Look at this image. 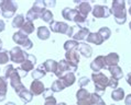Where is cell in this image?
Listing matches in <instances>:
<instances>
[{"instance_id":"6da1fadb","label":"cell","mask_w":131,"mask_h":105,"mask_svg":"<svg viewBox=\"0 0 131 105\" xmlns=\"http://www.w3.org/2000/svg\"><path fill=\"white\" fill-rule=\"evenodd\" d=\"M110 13L114 14L115 21L117 24H125L127 21V10H126V1L122 0H114L111 5Z\"/></svg>"},{"instance_id":"7a4b0ae2","label":"cell","mask_w":131,"mask_h":105,"mask_svg":"<svg viewBox=\"0 0 131 105\" xmlns=\"http://www.w3.org/2000/svg\"><path fill=\"white\" fill-rule=\"evenodd\" d=\"M62 17L64 18L66 21H70V22H74L76 23V25H81L84 26V24H86L87 19L84 18L81 13L78 12L77 9H72V8H64L62 10Z\"/></svg>"},{"instance_id":"3957f363","label":"cell","mask_w":131,"mask_h":105,"mask_svg":"<svg viewBox=\"0 0 131 105\" xmlns=\"http://www.w3.org/2000/svg\"><path fill=\"white\" fill-rule=\"evenodd\" d=\"M92 81L95 84V92L101 94L106 91L108 88L109 78L103 72H93L92 73Z\"/></svg>"},{"instance_id":"277c9868","label":"cell","mask_w":131,"mask_h":105,"mask_svg":"<svg viewBox=\"0 0 131 105\" xmlns=\"http://www.w3.org/2000/svg\"><path fill=\"white\" fill-rule=\"evenodd\" d=\"M18 9V5L12 0H0V11L5 19L14 17Z\"/></svg>"},{"instance_id":"5b68a950","label":"cell","mask_w":131,"mask_h":105,"mask_svg":"<svg viewBox=\"0 0 131 105\" xmlns=\"http://www.w3.org/2000/svg\"><path fill=\"white\" fill-rule=\"evenodd\" d=\"M12 39L18 46L23 48L24 50H29L33 47V43L29 38V36L27 34H24L23 32H21L20 30L12 35Z\"/></svg>"},{"instance_id":"8992f818","label":"cell","mask_w":131,"mask_h":105,"mask_svg":"<svg viewBox=\"0 0 131 105\" xmlns=\"http://www.w3.org/2000/svg\"><path fill=\"white\" fill-rule=\"evenodd\" d=\"M10 55V60L14 64H23L25 60H27L29 54L25 52L23 48H21L19 46H16L9 52Z\"/></svg>"},{"instance_id":"52a82bcc","label":"cell","mask_w":131,"mask_h":105,"mask_svg":"<svg viewBox=\"0 0 131 105\" xmlns=\"http://www.w3.org/2000/svg\"><path fill=\"white\" fill-rule=\"evenodd\" d=\"M36 64V58L34 55H31V54H29L27 60L24 61L23 64H21L20 68H18V70H19V73L21 76V78H24L27 77L28 72L29 71H33L34 69V65Z\"/></svg>"},{"instance_id":"ba28073f","label":"cell","mask_w":131,"mask_h":105,"mask_svg":"<svg viewBox=\"0 0 131 105\" xmlns=\"http://www.w3.org/2000/svg\"><path fill=\"white\" fill-rule=\"evenodd\" d=\"M76 100L77 105H93L92 93H89L85 88H79L76 92Z\"/></svg>"},{"instance_id":"9c48e42d","label":"cell","mask_w":131,"mask_h":105,"mask_svg":"<svg viewBox=\"0 0 131 105\" xmlns=\"http://www.w3.org/2000/svg\"><path fill=\"white\" fill-rule=\"evenodd\" d=\"M89 30L87 26H81V25H77V26H73V39L74 41H83V39H86L87 36L89 35Z\"/></svg>"},{"instance_id":"30bf717a","label":"cell","mask_w":131,"mask_h":105,"mask_svg":"<svg viewBox=\"0 0 131 105\" xmlns=\"http://www.w3.org/2000/svg\"><path fill=\"white\" fill-rule=\"evenodd\" d=\"M71 26L66 22H60V21H53L50 24V31H52L53 33H60V34H68Z\"/></svg>"},{"instance_id":"8fae6325","label":"cell","mask_w":131,"mask_h":105,"mask_svg":"<svg viewBox=\"0 0 131 105\" xmlns=\"http://www.w3.org/2000/svg\"><path fill=\"white\" fill-rule=\"evenodd\" d=\"M93 17L96 19H106L110 16V9L107 6H101V5H96L95 7H93L92 10Z\"/></svg>"},{"instance_id":"7c38bea8","label":"cell","mask_w":131,"mask_h":105,"mask_svg":"<svg viewBox=\"0 0 131 105\" xmlns=\"http://www.w3.org/2000/svg\"><path fill=\"white\" fill-rule=\"evenodd\" d=\"M65 60L70 64V66L74 69V71H77V67L79 64V54L76 50L65 53Z\"/></svg>"},{"instance_id":"4fadbf2b","label":"cell","mask_w":131,"mask_h":105,"mask_svg":"<svg viewBox=\"0 0 131 105\" xmlns=\"http://www.w3.org/2000/svg\"><path fill=\"white\" fill-rule=\"evenodd\" d=\"M90 69L93 72H100V70L107 69L106 60H105V56H97L92 63H90Z\"/></svg>"},{"instance_id":"5bb4252c","label":"cell","mask_w":131,"mask_h":105,"mask_svg":"<svg viewBox=\"0 0 131 105\" xmlns=\"http://www.w3.org/2000/svg\"><path fill=\"white\" fill-rule=\"evenodd\" d=\"M67 72H75V71L65 59L59 61V66H57V70L55 72V76L60 79V78L63 77L65 73H67Z\"/></svg>"},{"instance_id":"9a60e30c","label":"cell","mask_w":131,"mask_h":105,"mask_svg":"<svg viewBox=\"0 0 131 105\" xmlns=\"http://www.w3.org/2000/svg\"><path fill=\"white\" fill-rule=\"evenodd\" d=\"M45 91V86L43 84L41 80H33L30 84V92L33 94L34 96L41 95Z\"/></svg>"},{"instance_id":"2e32d148","label":"cell","mask_w":131,"mask_h":105,"mask_svg":"<svg viewBox=\"0 0 131 105\" xmlns=\"http://www.w3.org/2000/svg\"><path fill=\"white\" fill-rule=\"evenodd\" d=\"M75 3H78V7H77L78 12L81 13L84 18L87 19L88 14L92 12V10H93V7L90 6V3L87 1H79V2H75Z\"/></svg>"},{"instance_id":"e0dca14e","label":"cell","mask_w":131,"mask_h":105,"mask_svg":"<svg viewBox=\"0 0 131 105\" xmlns=\"http://www.w3.org/2000/svg\"><path fill=\"white\" fill-rule=\"evenodd\" d=\"M105 60H106L107 67H112V66H118V63L120 60V57L117 53H109L108 55L105 56Z\"/></svg>"},{"instance_id":"ac0fdd59","label":"cell","mask_w":131,"mask_h":105,"mask_svg":"<svg viewBox=\"0 0 131 105\" xmlns=\"http://www.w3.org/2000/svg\"><path fill=\"white\" fill-rule=\"evenodd\" d=\"M31 10L36 14V16H39V18H40V17L42 16V13L46 10V2L41 1V0H39V1H35L33 3V6H32Z\"/></svg>"},{"instance_id":"d6986e66","label":"cell","mask_w":131,"mask_h":105,"mask_svg":"<svg viewBox=\"0 0 131 105\" xmlns=\"http://www.w3.org/2000/svg\"><path fill=\"white\" fill-rule=\"evenodd\" d=\"M77 50L79 52V54H81L82 56L84 57H86V58H90L93 55V49H92V47H90L87 43H81L78 46V48Z\"/></svg>"},{"instance_id":"ffe728a7","label":"cell","mask_w":131,"mask_h":105,"mask_svg":"<svg viewBox=\"0 0 131 105\" xmlns=\"http://www.w3.org/2000/svg\"><path fill=\"white\" fill-rule=\"evenodd\" d=\"M60 80L64 83L65 88H68V86L73 85L76 81V77H75V73L74 72H67V73H65L63 77L60 78Z\"/></svg>"},{"instance_id":"44dd1931","label":"cell","mask_w":131,"mask_h":105,"mask_svg":"<svg viewBox=\"0 0 131 105\" xmlns=\"http://www.w3.org/2000/svg\"><path fill=\"white\" fill-rule=\"evenodd\" d=\"M43 66H44V69L46 72H52V73L55 74V72L57 70V66H59V63L53 59H48L43 63Z\"/></svg>"},{"instance_id":"7402d4cb","label":"cell","mask_w":131,"mask_h":105,"mask_svg":"<svg viewBox=\"0 0 131 105\" xmlns=\"http://www.w3.org/2000/svg\"><path fill=\"white\" fill-rule=\"evenodd\" d=\"M36 35H38V37L41 39V41H46L51 36L50 28L46 26H39L38 30H36Z\"/></svg>"},{"instance_id":"603a6c76","label":"cell","mask_w":131,"mask_h":105,"mask_svg":"<svg viewBox=\"0 0 131 105\" xmlns=\"http://www.w3.org/2000/svg\"><path fill=\"white\" fill-rule=\"evenodd\" d=\"M18 95H19L20 97V100L22 101V102L24 104H27V103H30L32 99H33V94H32L30 92V90H28V89H23V90H21V91L19 93H17Z\"/></svg>"},{"instance_id":"cb8c5ba5","label":"cell","mask_w":131,"mask_h":105,"mask_svg":"<svg viewBox=\"0 0 131 105\" xmlns=\"http://www.w3.org/2000/svg\"><path fill=\"white\" fill-rule=\"evenodd\" d=\"M107 70L110 72L111 78L120 80L121 78H123V71L119 66H112V67H107Z\"/></svg>"},{"instance_id":"d4e9b609","label":"cell","mask_w":131,"mask_h":105,"mask_svg":"<svg viewBox=\"0 0 131 105\" xmlns=\"http://www.w3.org/2000/svg\"><path fill=\"white\" fill-rule=\"evenodd\" d=\"M110 96H111V100L115 101V102H119V101L125 100V97H126L125 90H123L122 88H117V89L112 90Z\"/></svg>"},{"instance_id":"484cf974","label":"cell","mask_w":131,"mask_h":105,"mask_svg":"<svg viewBox=\"0 0 131 105\" xmlns=\"http://www.w3.org/2000/svg\"><path fill=\"white\" fill-rule=\"evenodd\" d=\"M87 43H92V44H95V45H101L104 43V39L103 37L99 35V33H89V35L87 36L86 38Z\"/></svg>"},{"instance_id":"4316f807","label":"cell","mask_w":131,"mask_h":105,"mask_svg":"<svg viewBox=\"0 0 131 105\" xmlns=\"http://www.w3.org/2000/svg\"><path fill=\"white\" fill-rule=\"evenodd\" d=\"M32 78H33V80H40L41 78H43L44 76L46 74V71L44 69V66H43V64H41L40 66L36 68V69H34L33 71H32Z\"/></svg>"},{"instance_id":"83f0119b","label":"cell","mask_w":131,"mask_h":105,"mask_svg":"<svg viewBox=\"0 0 131 105\" xmlns=\"http://www.w3.org/2000/svg\"><path fill=\"white\" fill-rule=\"evenodd\" d=\"M25 23V18L23 14H17L12 20V27L13 28H21Z\"/></svg>"},{"instance_id":"f1b7e54d","label":"cell","mask_w":131,"mask_h":105,"mask_svg":"<svg viewBox=\"0 0 131 105\" xmlns=\"http://www.w3.org/2000/svg\"><path fill=\"white\" fill-rule=\"evenodd\" d=\"M81 43H78L77 41H74V39H68L64 43V49L66 52H72V50H76L78 48V46Z\"/></svg>"},{"instance_id":"f546056e","label":"cell","mask_w":131,"mask_h":105,"mask_svg":"<svg viewBox=\"0 0 131 105\" xmlns=\"http://www.w3.org/2000/svg\"><path fill=\"white\" fill-rule=\"evenodd\" d=\"M35 30V26H34V23L33 22H30V21H25V23L23 24V26L20 28L21 32H23L24 34H27L29 36V34H32Z\"/></svg>"},{"instance_id":"4dcf8cb0","label":"cell","mask_w":131,"mask_h":105,"mask_svg":"<svg viewBox=\"0 0 131 105\" xmlns=\"http://www.w3.org/2000/svg\"><path fill=\"white\" fill-rule=\"evenodd\" d=\"M64 89H66V88H65L64 83L62 82L60 79H57V80L54 81L52 83V85H51V88H50V90L52 92H61V91H63Z\"/></svg>"},{"instance_id":"1f68e13d","label":"cell","mask_w":131,"mask_h":105,"mask_svg":"<svg viewBox=\"0 0 131 105\" xmlns=\"http://www.w3.org/2000/svg\"><path fill=\"white\" fill-rule=\"evenodd\" d=\"M40 19L41 20H43L44 22H46V23H52L53 21H54V16H53V13H52V11H50V10H48L46 9L44 12L42 13V16L40 17Z\"/></svg>"},{"instance_id":"d6a6232c","label":"cell","mask_w":131,"mask_h":105,"mask_svg":"<svg viewBox=\"0 0 131 105\" xmlns=\"http://www.w3.org/2000/svg\"><path fill=\"white\" fill-rule=\"evenodd\" d=\"M92 102H93V105H107L100 94H98L96 92L92 93Z\"/></svg>"},{"instance_id":"836d02e7","label":"cell","mask_w":131,"mask_h":105,"mask_svg":"<svg viewBox=\"0 0 131 105\" xmlns=\"http://www.w3.org/2000/svg\"><path fill=\"white\" fill-rule=\"evenodd\" d=\"M98 33H99V35L103 37L104 42H105V41H107V39L111 36V30L109 27H107V26H104V27H100L99 28Z\"/></svg>"},{"instance_id":"e575fe53","label":"cell","mask_w":131,"mask_h":105,"mask_svg":"<svg viewBox=\"0 0 131 105\" xmlns=\"http://www.w3.org/2000/svg\"><path fill=\"white\" fill-rule=\"evenodd\" d=\"M7 91H8V82L5 77H0V94L7 95Z\"/></svg>"},{"instance_id":"d590c367","label":"cell","mask_w":131,"mask_h":105,"mask_svg":"<svg viewBox=\"0 0 131 105\" xmlns=\"http://www.w3.org/2000/svg\"><path fill=\"white\" fill-rule=\"evenodd\" d=\"M10 60V55L7 50H1L0 52V65H7Z\"/></svg>"},{"instance_id":"8d00e7d4","label":"cell","mask_w":131,"mask_h":105,"mask_svg":"<svg viewBox=\"0 0 131 105\" xmlns=\"http://www.w3.org/2000/svg\"><path fill=\"white\" fill-rule=\"evenodd\" d=\"M25 19H27V21H30V22H33V21H35L36 19H40L39 16H36V14L32 11V10L30 9L29 11L27 12V16H25Z\"/></svg>"},{"instance_id":"74e56055","label":"cell","mask_w":131,"mask_h":105,"mask_svg":"<svg viewBox=\"0 0 131 105\" xmlns=\"http://www.w3.org/2000/svg\"><path fill=\"white\" fill-rule=\"evenodd\" d=\"M44 105H57L56 99L53 95H49L45 96V101H44Z\"/></svg>"},{"instance_id":"f35d334b","label":"cell","mask_w":131,"mask_h":105,"mask_svg":"<svg viewBox=\"0 0 131 105\" xmlns=\"http://www.w3.org/2000/svg\"><path fill=\"white\" fill-rule=\"evenodd\" d=\"M118 81L117 79H114V78H109V83H108V86L109 88H111L112 90L117 89L118 88Z\"/></svg>"},{"instance_id":"ab89813d","label":"cell","mask_w":131,"mask_h":105,"mask_svg":"<svg viewBox=\"0 0 131 105\" xmlns=\"http://www.w3.org/2000/svg\"><path fill=\"white\" fill-rule=\"evenodd\" d=\"M89 81H90V79H89V78H87V77H82V78L78 80L79 86H81V88H84V86H87V84L89 83Z\"/></svg>"},{"instance_id":"60d3db41","label":"cell","mask_w":131,"mask_h":105,"mask_svg":"<svg viewBox=\"0 0 131 105\" xmlns=\"http://www.w3.org/2000/svg\"><path fill=\"white\" fill-rule=\"evenodd\" d=\"M125 104L126 105H131V93L128 94V95H126V97H125Z\"/></svg>"},{"instance_id":"b9f144b4","label":"cell","mask_w":131,"mask_h":105,"mask_svg":"<svg viewBox=\"0 0 131 105\" xmlns=\"http://www.w3.org/2000/svg\"><path fill=\"white\" fill-rule=\"evenodd\" d=\"M5 28H6V23H5V21H3V20H0V33L5 31Z\"/></svg>"},{"instance_id":"7bdbcfd3","label":"cell","mask_w":131,"mask_h":105,"mask_svg":"<svg viewBox=\"0 0 131 105\" xmlns=\"http://www.w3.org/2000/svg\"><path fill=\"white\" fill-rule=\"evenodd\" d=\"M126 81H127V83H128V84L131 86V72H130V73L127 74V77H126Z\"/></svg>"},{"instance_id":"ee69618b","label":"cell","mask_w":131,"mask_h":105,"mask_svg":"<svg viewBox=\"0 0 131 105\" xmlns=\"http://www.w3.org/2000/svg\"><path fill=\"white\" fill-rule=\"evenodd\" d=\"M6 100V95H3V94H0V102H2V101Z\"/></svg>"},{"instance_id":"f6af8a7d","label":"cell","mask_w":131,"mask_h":105,"mask_svg":"<svg viewBox=\"0 0 131 105\" xmlns=\"http://www.w3.org/2000/svg\"><path fill=\"white\" fill-rule=\"evenodd\" d=\"M5 105H17L16 103H13V102H8L7 104H5Z\"/></svg>"},{"instance_id":"bcb514c9","label":"cell","mask_w":131,"mask_h":105,"mask_svg":"<svg viewBox=\"0 0 131 105\" xmlns=\"http://www.w3.org/2000/svg\"><path fill=\"white\" fill-rule=\"evenodd\" d=\"M1 49H2V41H1V38H0V52H1Z\"/></svg>"},{"instance_id":"7dc6e473","label":"cell","mask_w":131,"mask_h":105,"mask_svg":"<svg viewBox=\"0 0 131 105\" xmlns=\"http://www.w3.org/2000/svg\"><path fill=\"white\" fill-rule=\"evenodd\" d=\"M57 105H67V104H66V103H64V102H62V103H59Z\"/></svg>"},{"instance_id":"c3c4849f","label":"cell","mask_w":131,"mask_h":105,"mask_svg":"<svg viewBox=\"0 0 131 105\" xmlns=\"http://www.w3.org/2000/svg\"><path fill=\"white\" fill-rule=\"evenodd\" d=\"M128 12H129V14L131 16V6H130V8H129V10H128Z\"/></svg>"},{"instance_id":"681fc988","label":"cell","mask_w":131,"mask_h":105,"mask_svg":"<svg viewBox=\"0 0 131 105\" xmlns=\"http://www.w3.org/2000/svg\"><path fill=\"white\" fill-rule=\"evenodd\" d=\"M129 28H130V30H131V22L129 23Z\"/></svg>"},{"instance_id":"f907efd6","label":"cell","mask_w":131,"mask_h":105,"mask_svg":"<svg viewBox=\"0 0 131 105\" xmlns=\"http://www.w3.org/2000/svg\"><path fill=\"white\" fill-rule=\"evenodd\" d=\"M111 105H116V104H111Z\"/></svg>"},{"instance_id":"816d5d0a","label":"cell","mask_w":131,"mask_h":105,"mask_svg":"<svg viewBox=\"0 0 131 105\" xmlns=\"http://www.w3.org/2000/svg\"><path fill=\"white\" fill-rule=\"evenodd\" d=\"M0 14H1V11H0Z\"/></svg>"}]
</instances>
